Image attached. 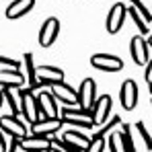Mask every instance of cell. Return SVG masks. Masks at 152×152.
Here are the masks:
<instances>
[{"instance_id": "e0dca14e", "label": "cell", "mask_w": 152, "mask_h": 152, "mask_svg": "<svg viewBox=\"0 0 152 152\" xmlns=\"http://www.w3.org/2000/svg\"><path fill=\"white\" fill-rule=\"evenodd\" d=\"M37 103H39V111L41 117H60V109H58V101L51 95V91H43L37 95Z\"/></svg>"}, {"instance_id": "ffe728a7", "label": "cell", "mask_w": 152, "mask_h": 152, "mask_svg": "<svg viewBox=\"0 0 152 152\" xmlns=\"http://www.w3.org/2000/svg\"><path fill=\"white\" fill-rule=\"evenodd\" d=\"M2 95H4V103H8L10 107V115L21 117V103H23L21 88H2Z\"/></svg>"}, {"instance_id": "83f0119b", "label": "cell", "mask_w": 152, "mask_h": 152, "mask_svg": "<svg viewBox=\"0 0 152 152\" xmlns=\"http://www.w3.org/2000/svg\"><path fill=\"white\" fill-rule=\"evenodd\" d=\"M0 66H2V68H12V70H19L23 64H21L19 60H15V58H8V56H2V53H0Z\"/></svg>"}, {"instance_id": "5bb4252c", "label": "cell", "mask_w": 152, "mask_h": 152, "mask_svg": "<svg viewBox=\"0 0 152 152\" xmlns=\"http://www.w3.org/2000/svg\"><path fill=\"white\" fill-rule=\"evenodd\" d=\"M19 148L23 152H48L51 148V138L45 136H27L19 140Z\"/></svg>"}, {"instance_id": "f546056e", "label": "cell", "mask_w": 152, "mask_h": 152, "mask_svg": "<svg viewBox=\"0 0 152 152\" xmlns=\"http://www.w3.org/2000/svg\"><path fill=\"white\" fill-rule=\"evenodd\" d=\"M21 148H19V138H10V144H8V148H6V152H19Z\"/></svg>"}, {"instance_id": "8fae6325", "label": "cell", "mask_w": 152, "mask_h": 152, "mask_svg": "<svg viewBox=\"0 0 152 152\" xmlns=\"http://www.w3.org/2000/svg\"><path fill=\"white\" fill-rule=\"evenodd\" d=\"M51 95L56 97L58 103H64V107H76L78 105V91H74L66 82L51 84Z\"/></svg>"}, {"instance_id": "4316f807", "label": "cell", "mask_w": 152, "mask_h": 152, "mask_svg": "<svg viewBox=\"0 0 152 152\" xmlns=\"http://www.w3.org/2000/svg\"><path fill=\"white\" fill-rule=\"evenodd\" d=\"M107 148V140L101 138V136H91V144L84 152H105Z\"/></svg>"}, {"instance_id": "3957f363", "label": "cell", "mask_w": 152, "mask_h": 152, "mask_svg": "<svg viewBox=\"0 0 152 152\" xmlns=\"http://www.w3.org/2000/svg\"><path fill=\"white\" fill-rule=\"evenodd\" d=\"M21 97H23V103H21V117L29 121V124H35L41 119V111H39V103H37V97L33 95V91L29 88H21Z\"/></svg>"}, {"instance_id": "7c38bea8", "label": "cell", "mask_w": 152, "mask_h": 152, "mask_svg": "<svg viewBox=\"0 0 152 152\" xmlns=\"http://www.w3.org/2000/svg\"><path fill=\"white\" fill-rule=\"evenodd\" d=\"M119 101H121V107L126 111H132L138 105V84H136V80H132V78L124 80L121 91H119Z\"/></svg>"}, {"instance_id": "52a82bcc", "label": "cell", "mask_w": 152, "mask_h": 152, "mask_svg": "<svg viewBox=\"0 0 152 152\" xmlns=\"http://www.w3.org/2000/svg\"><path fill=\"white\" fill-rule=\"evenodd\" d=\"M91 66L101 72H119L124 70V60L113 53H95L91 58Z\"/></svg>"}, {"instance_id": "8992f818", "label": "cell", "mask_w": 152, "mask_h": 152, "mask_svg": "<svg viewBox=\"0 0 152 152\" xmlns=\"http://www.w3.org/2000/svg\"><path fill=\"white\" fill-rule=\"evenodd\" d=\"M95 101H97V82L93 78H84L78 86V107L91 111Z\"/></svg>"}, {"instance_id": "f1b7e54d", "label": "cell", "mask_w": 152, "mask_h": 152, "mask_svg": "<svg viewBox=\"0 0 152 152\" xmlns=\"http://www.w3.org/2000/svg\"><path fill=\"white\" fill-rule=\"evenodd\" d=\"M144 80L148 82V86L152 84V58L148 60V64H146V70H144Z\"/></svg>"}, {"instance_id": "ac0fdd59", "label": "cell", "mask_w": 152, "mask_h": 152, "mask_svg": "<svg viewBox=\"0 0 152 152\" xmlns=\"http://www.w3.org/2000/svg\"><path fill=\"white\" fill-rule=\"evenodd\" d=\"M33 6H35V0H12L8 6H6V19H10V21H17V19H21V17H25L29 15L31 10H33Z\"/></svg>"}, {"instance_id": "9a60e30c", "label": "cell", "mask_w": 152, "mask_h": 152, "mask_svg": "<svg viewBox=\"0 0 152 152\" xmlns=\"http://www.w3.org/2000/svg\"><path fill=\"white\" fill-rule=\"evenodd\" d=\"M25 82H27V78L21 70L0 68V86L2 88H23Z\"/></svg>"}, {"instance_id": "6da1fadb", "label": "cell", "mask_w": 152, "mask_h": 152, "mask_svg": "<svg viewBox=\"0 0 152 152\" xmlns=\"http://www.w3.org/2000/svg\"><path fill=\"white\" fill-rule=\"evenodd\" d=\"M51 144L64 152H84L91 144V136L82 134V129H66L60 138H51Z\"/></svg>"}, {"instance_id": "4dcf8cb0", "label": "cell", "mask_w": 152, "mask_h": 152, "mask_svg": "<svg viewBox=\"0 0 152 152\" xmlns=\"http://www.w3.org/2000/svg\"><path fill=\"white\" fill-rule=\"evenodd\" d=\"M8 148V144H6V138H4V134L0 132V152H6Z\"/></svg>"}, {"instance_id": "603a6c76", "label": "cell", "mask_w": 152, "mask_h": 152, "mask_svg": "<svg viewBox=\"0 0 152 152\" xmlns=\"http://www.w3.org/2000/svg\"><path fill=\"white\" fill-rule=\"evenodd\" d=\"M121 140L126 144L127 152H136V144H134V138H132V126L129 124H121Z\"/></svg>"}, {"instance_id": "1f68e13d", "label": "cell", "mask_w": 152, "mask_h": 152, "mask_svg": "<svg viewBox=\"0 0 152 152\" xmlns=\"http://www.w3.org/2000/svg\"><path fill=\"white\" fill-rule=\"evenodd\" d=\"M48 152H64V150H60V148H56V146H53V144H51V148Z\"/></svg>"}, {"instance_id": "9c48e42d", "label": "cell", "mask_w": 152, "mask_h": 152, "mask_svg": "<svg viewBox=\"0 0 152 152\" xmlns=\"http://www.w3.org/2000/svg\"><path fill=\"white\" fill-rule=\"evenodd\" d=\"M126 15H127V6L126 4H121V2L113 4L111 10H109V15H107V21H105L107 33H111V35L119 33L121 27H124V21H126Z\"/></svg>"}, {"instance_id": "ba28073f", "label": "cell", "mask_w": 152, "mask_h": 152, "mask_svg": "<svg viewBox=\"0 0 152 152\" xmlns=\"http://www.w3.org/2000/svg\"><path fill=\"white\" fill-rule=\"evenodd\" d=\"M64 127L60 117H41L39 121L31 124V136H45L51 138L53 134H58L60 129Z\"/></svg>"}, {"instance_id": "d4e9b609", "label": "cell", "mask_w": 152, "mask_h": 152, "mask_svg": "<svg viewBox=\"0 0 152 152\" xmlns=\"http://www.w3.org/2000/svg\"><path fill=\"white\" fill-rule=\"evenodd\" d=\"M121 124H124V121H121V117H119V115H113V117H111V119H109V121H107L105 126L99 127V132H97L95 136H101V138H105V136H107V134H109L111 129H115V127L121 126Z\"/></svg>"}, {"instance_id": "e575fe53", "label": "cell", "mask_w": 152, "mask_h": 152, "mask_svg": "<svg viewBox=\"0 0 152 152\" xmlns=\"http://www.w3.org/2000/svg\"><path fill=\"white\" fill-rule=\"evenodd\" d=\"M150 93H152V84H150Z\"/></svg>"}, {"instance_id": "836d02e7", "label": "cell", "mask_w": 152, "mask_h": 152, "mask_svg": "<svg viewBox=\"0 0 152 152\" xmlns=\"http://www.w3.org/2000/svg\"><path fill=\"white\" fill-rule=\"evenodd\" d=\"M4 105V95H2V91H0V107Z\"/></svg>"}, {"instance_id": "d6a6232c", "label": "cell", "mask_w": 152, "mask_h": 152, "mask_svg": "<svg viewBox=\"0 0 152 152\" xmlns=\"http://www.w3.org/2000/svg\"><path fill=\"white\" fill-rule=\"evenodd\" d=\"M146 43H148V48L152 50V35H148V41H146Z\"/></svg>"}, {"instance_id": "7a4b0ae2", "label": "cell", "mask_w": 152, "mask_h": 152, "mask_svg": "<svg viewBox=\"0 0 152 152\" xmlns=\"http://www.w3.org/2000/svg\"><path fill=\"white\" fill-rule=\"evenodd\" d=\"M60 119L62 124L66 126H74L76 129H91L93 126V117H91V111H84L80 107H64L60 111Z\"/></svg>"}, {"instance_id": "44dd1931", "label": "cell", "mask_w": 152, "mask_h": 152, "mask_svg": "<svg viewBox=\"0 0 152 152\" xmlns=\"http://www.w3.org/2000/svg\"><path fill=\"white\" fill-rule=\"evenodd\" d=\"M105 140H107V148H109V152H127L126 144H124V140H121V132L111 129V132L107 134Z\"/></svg>"}, {"instance_id": "484cf974", "label": "cell", "mask_w": 152, "mask_h": 152, "mask_svg": "<svg viewBox=\"0 0 152 152\" xmlns=\"http://www.w3.org/2000/svg\"><path fill=\"white\" fill-rule=\"evenodd\" d=\"M134 129L140 134V138H142V142H144V146H146V150L152 152V136L148 134V129H146V126L142 124V121H138L136 126H134Z\"/></svg>"}, {"instance_id": "d6986e66", "label": "cell", "mask_w": 152, "mask_h": 152, "mask_svg": "<svg viewBox=\"0 0 152 152\" xmlns=\"http://www.w3.org/2000/svg\"><path fill=\"white\" fill-rule=\"evenodd\" d=\"M23 68H25V78H27V88L29 91H37L41 88L39 80H37V66L33 62V53H25L23 56Z\"/></svg>"}, {"instance_id": "d590c367", "label": "cell", "mask_w": 152, "mask_h": 152, "mask_svg": "<svg viewBox=\"0 0 152 152\" xmlns=\"http://www.w3.org/2000/svg\"><path fill=\"white\" fill-rule=\"evenodd\" d=\"M150 103H152V101H150ZM150 107H152V105H150Z\"/></svg>"}, {"instance_id": "30bf717a", "label": "cell", "mask_w": 152, "mask_h": 152, "mask_svg": "<svg viewBox=\"0 0 152 152\" xmlns=\"http://www.w3.org/2000/svg\"><path fill=\"white\" fill-rule=\"evenodd\" d=\"M58 35H60V21H58L56 17L45 19L43 25H41V29H39V45H41V48L53 45L56 39H58Z\"/></svg>"}, {"instance_id": "7402d4cb", "label": "cell", "mask_w": 152, "mask_h": 152, "mask_svg": "<svg viewBox=\"0 0 152 152\" xmlns=\"http://www.w3.org/2000/svg\"><path fill=\"white\" fill-rule=\"evenodd\" d=\"M129 4H132V6H134V10L142 17V21H144L146 25H150V23H152V10L144 4V0H132Z\"/></svg>"}, {"instance_id": "2e32d148", "label": "cell", "mask_w": 152, "mask_h": 152, "mask_svg": "<svg viewBox=\"0 0 152 152\" xmlns=\"http://www.w3.org/2000/svg\"><path fill=\"white\" fill-rule=\"evenodd\" d=\"M37 80L41 86L45 84H58L64 82V70L56 68V66H37Z\"/></svg>"}, {"instance_id": "5b68a950", "label": "cell", "mask_w": 152, "mask_h": 152, "mask_svg": "<svg viewBox=\"0 0 152 152\" xmlns=\"http://www.w3.org/2000/svg\"><path fill=\"white\" fill-rule=\"evenodd\" d=\"M0 132L10 136V138H19V140L29 136V129H27L25 121L15 117V115H2L0 117Z\"/></svg>"}, {"instance_id": "cb8c5ba5", "label": "cell", "mask_w": 152, "mask_h": 152, "mask_svg": "<svg viewBox=\"0 0 152 152\" xmlns=\"http://www.w3.org/2000/svg\"><path fill=\"white\" fill-rule=\"evenodd\" d=\"M127 15L132 17V21H134L136 29L140 31V35H148V25H146V23L142 21V17H140V15L134 10V6H129V8H127Z\"/></svg>"}, {"instance_id": "277c9868", "label": "cell", "mask_w": 152, "mask_h": 152, "mask_svg": "<svg viewBox=\"0 0 152 152\" xmlns=\"http://www.w3.org/2000/svg\"><path fill=\"white\" fill-rule=\"evenodd\" d=\"M111 107H113V101L109 95H101L97 97V101L91 109V117H93V126L95 127H101L105 126L109 119H111Z\"/></svg>"}, {"instance_id": "4fadbf2b", "label": "cell", "mask_w": 152, "mask_h": 152, "mask_svg": "<svg viewBox=\"0 0 152 152\" xmlns=\"http://www.w3.org/2000/svg\"><path fill=\"white\" fill-rule=\"evenodd\" d=\"M148 43L144 39V35H136L132 37L129 41V53H132V60L138 64V66H146L148 64Z\"/></svg>"}]
</instances>
